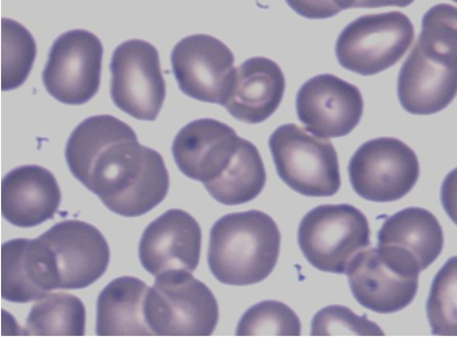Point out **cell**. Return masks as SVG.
Segmentation results:
<instances>
[{"instance_id":"26","label":"cell","mask_w":457,"mask_h":337,"mask_svg":"<svg viewBox=\"0 0 457 337\" xmlns=\"http://www.w3.org/2000/svg\"><path fill=\"white\" fill-rule=\"evenodd\" d=\"M418 44L426 50L457 61V8L436 4L421 21Z\"/></svg>"},{"instance_id":"10","label":"cell","mask_w":457,"mask_h":337,"mask_svg":"<svg viewBox=\"0 0 457 337\" xmlns=\"http://www.w3.org/2000/svg\"><path fill=\"white\" fill-rule=\"evenodd\" d=\"M104 46L87 30L62 33L49 52L42 73L48 94L67 105L86 104L100 89Z\"/></svg>"},{"instance_id":"1","label":"cell","mask_w":457,"mask_h":337,"mask_svg":"<svg viewBox=\"0 0 457 337\" xmlns=\"http://www.w3.org/2000/svg\"><path fill=\"white\" fill-rule=\"evenodd\" d=\"M70 172L111 212L142 216L163 202L170 186L163 157L140 145L135 131L111 115L87 118L66 146Z\"/></svg>"},{"instance_id":"7","label":"cell","mask_w":457,"mask_h":337,"mask_svg":"<svg viewBox=\"0 0 457 337\" xmlns=\"http://www.w3.org/2000/svg\"><path fill=\"white\" fill-rule=\"evenodd\" d=\"M413 39V24L403 13L362 16L341 32L336 55L340 65L349 72L376 75L397 64Z\"/></svg>"},{"instance_id":"23","label":"cell","mask_w":457,"mask_h":337,"mask_svg":"<svg viewBox=\"0 0 457 337\" xmlns=\"http://www.w3.org/2000/svg\"><path fill=\"white\" fill-rule=\"evenodd\" d=\"M2 89H15L26 81L37 58V44L25 27L10 19L2 20Z\"/></svg>"},{"instance_id":"25","label":"cell","mask_w":457,"mask_h":337,"mask_svg":"<svg viewBox=\"0 0 457 337\" xmlns=\"http://www.w3.org/2000/svg\"><path fill=\"white\" fill-rule=\"evenodd\" d=\"M237 335L300 336L301 322L290 307L280 301L265 300L244 314Z\"/></svg>"},{"instance_id":"8","label":"cell","mask_w":457,"mask_h":337,"mask_svg":"<svg viewBox=\"0 0 457 337\" xmlns=\"http://www.w3.org/2000/svg\"><path fill=\"white\" fill-rule=\"evenodd\" d=\"M348 171L355 193L374 202L405 198L417 185L420 172L416 152L395 138H378L361 145Z\"/></svg>"},{"instance_id":"29","label":"cell","mask_w":457,"mask_h":337,"mask_svg":"<svg viewBox=\"0 0 457 337\" xmlns=\"http://www.w3.org/2000/svg\"><path fill=\"white\" fill-rule=\"evenodd\" d=\"M441 201L449 219L457 224V167L443 181Z\"/></svg>"},{"instance_id":"15","label":"cell","mask_w":457,"mask_h":337,"mask_svg":"<svg viewBox=\"0 0 457 337\" xmlns=\"http://www.w3.org/2000/svg\"><path fill=\"white\" fill-rule=\"evenodd\" d=\"M378 251L400 270L420 274L441 255L445 236L428 210L410 207L386 219L378 235Z\"/></svg>"},{"instance_id":"14","label":"cell","mask_w":457,"mask_h":337,"mask_svg":"<svg viewBox=\"0 0 457 337\" xmlns=\"http://www.w3.org/2000/svg\"><path fill=\"white\" fill-rule=\"evenodd\" d=\"M202 230L194 216L182 209H169L145 228L138 247L139 261L151 275L198 268Z\"/></svg>"},{"instance_id":"9","label":"cell","mask_w":457,"mask_h":337,"mask_svg":"<svg viewBox=\"0 0 457 337\" xmlns=\"http://www.w3.org/2000/svg\"><path fill=\"white\" fill-rule=\"evenodd\" d=\"M110 69L116 106L138 121H156L166 97L157 48L142 39L125 41L112 54Z\"/></svg>"},{"instance_id":"5","label":"cell","mask_w":457,"mask_h":337,"mask_svg":"<svg viewBox=\"0 0 457 337\" xmlns=\"http://www.w3.org/2000/svg\"><path fill=\"white\" fill-rule=\"evenodd\" d=\"M270 148L278 177L306 198H330L341 188L339 159L329 140L296 124L273 131Z\"/></svg>"},{"instance_id":"4","label":"cell","mask_w":457,"mask_h":337,"mask_svg":"<svg viewBox=\"0 0 457 337\" xmlns=\"http://www.w3.org/2000/svg\"><path fill=\"white\" fill-rule=\"evenodd\" d=\"M147 325L156 336H210L220 308L210 288L191 272L162 274L145 301Z\"/></svg>"},{"instance_id":"17","label":"cell","mask_w":457,"mask_h":337,"mask_svg":"<svg viewBox=\"0 0 457 337\" xmlns=\"http://www.w3.org/2000/svg\"><path fill=\"white\" fill-rule=\"evenodd\" d=\"M347 275L355 299L372 312L402 311L417 297L419 274L398 269L378 249L361 252L351 264Z\"/></svg>"},{"instance_id":"19","label":"cell","mask_w":457,"mask_h":337,"mask_svg":"<svg viewBox=\"0 0 457 337\" xmlns=\"http://www.w3.org/2000/svg\"><path fill=\"white\" fill-rule=\"evenodd\" d=\"M285 90V75L276 62L252 58L236 69L221 106L237 121L262 123L278 110Z\"/></svg>"},{"instance_id":"24","label":"cell","mask_w":457,"mask_h":337,"mask_svg":"<svg viewBox=\"0 0 457 337\" xmlns=\"http://www.w3.org/2000/svg\"><path fill=\"white\" fill-rule=\"evenodd\" d=\"M432 333L457 336V257L449 258L433 280L427 301Z\"/></svg>"},{"instance_id":"20","label":"cell","mask_w":457,"mask_h":337,"mask_svg":"<svg viewBox=\"0 0 457 337\" xmlns=\"http://www.w3.org/2000/svg\"><path fill=\"white\" fill-rule=\"evenodd\" d=\"M61 200L58 181L45 167L20 166L2 181V215L13 226L32 228L54 219Z\"/></svg>"},{"instance_id":"16","label":"cell","mask_w":457,"mask_h":337,"mask_svg":"<svg viewBox=\"0 0 457 337\" xmlns=\"http://www.w3.org/2000/svg\"><path fill=\"white\" fill-rule=\"evenodd\" d=\"M398 97L413 115L445 110L457 95V61L426 50L418 42L400 70Z\"/></svg>"},{"instance_id":"22","label":"cell","mask_w":457,"mask_h":337,"mask_svg":"<svg viewBox=\"0 0 457 337\" xmlns=\"http://www.w3.org/2000/svg\"><path fill=\"white\" fill-rule=\"evenodd\" d=\"M87 310L82 300L66 292L47 293L33 306L26 321L32 336H83Z\"/></svg>"},{"instance_id":"31","label":"cell","mask_w":457,"mask_h":337,"mask_svg":"<svg viewBox=\"0 0 457 337\" xmlns=\"http://www.w3.org/2000/svg\"><path fill=\"white\" fill-rule=\"evenodd\" d=\"M453 2L456 3L457 4V0H453Z\"/></svg>"},{"instance_id":"13","label":"cell","mask_w":457,"mask_h":337,"mask_svg":"<svg viewBox=\"0 0 457 337\" xmlns=\"http://www.w3.org/2000/svg\"><path fill=\"white\" fill-rule=\"evenodd\" d=\"M363 106L360 88L332 74L306 81L296 101L299 121L320 138L349 135L361 122Z\"/></svg>"},{"instance_id":"27","label":"cell","mask_w":457,"mask_h":337,"mask_svg":"<svg viewBox=\"0 0 457 337\" xmlns=\"http://www.w3.org/2000/svg\"><path fill=\"white\" fill-rule=\"evenodd\" d=\"M384 335V332L367 316L355 315L350 308L332 306L322 308L312 321V335Z\"/></svg>"},{"instance_id":"30","label":"cell","mask_w":457,"mask_h":337,"mask_svg":"<svg viewBox=\"0 0 457 337\" xmlns=\"http://www.w3.org/2000/svg\"><path fill=\"white\" fill-rule=\"evenodd\" d=\"M414 0H356L354 8L376 9L384 8V6H398L405 8L411 5Z\"/></svg>"},{"instance_id":"3","label":"cell","mask_w":457,"mask_h":337,"mask_svg":"<svg viewBox=\"0 0 457 337\" xmlns=\"http://www.w3.org/2000/svg\"><path fill=\"white\" fill-rule=\"evenodd\" d=\"M280 242L277 223L263 212L249 210L224 215L210 232L209 269L223 284L262 282L276 268Z\"/></svg>"},{"instance_id":"6","label":"cell","mask_w":457,"mask_h":337,"mask_svg":"<svg viewBox=\"0 0 457 337\" xmlns=\"http://www.w3.org/2000/svg\"><path fill=\"white\" fill-rule=\"evenodd\" d=\"M298 242L315 269L347 274L354 258L370 243L369 221L350 205L320 206L302 219Z\"/></svg>"},{"instance_id":"21","label":"cell","mask_w":457,"mask_h":337,"mask_svg":"<svg viewBox=\"0 0 457 337\" xmlns=\"http://www.w3.org/2000/svg\"><path fill=\"white\" fill-rule=\"evenodd\" d=\"M149 291L144 281L125 276L111 281L97 299L98 336H153L145 315Z\"/></svg>"},{"instance_id":"28","label":"cell","mask_w":457,"mask_h":337,"mask_svg":"<svg viewBox=\"0 0 457 337\" xmlns=\"http://www.w3.org/2000/svg\"><path fill=\"white\" fill-rule=\"evenodd\" d=\"M298 15L307 19H328L340 12L353 9L356 0H286Z\"/></svg>"},{"instance_id":"11","label":"cell","mask_w":457,"mask_h":337,"mask_svg":"<svg viewBox=\"0 0 457 337\" xmlns=\"http://www.w3.org/2000/svg\"><path fill=\"white\" fill-rule=\"evenodd\" d=\"M171 63L182 93L222 104L236 72L234 54L222 41L206 34L187 37L174 46Z\"/></svg>"},{"instance_id":"2","label":"cell","mask_w":457,"mask_h":337,"mask_svg":"<svg viewBox=\"0 0 457 337\" xmlns=\"http://www.w3.org/2000/svg\"><path fill=\"white\" fill-rule=\"evenodd\" d=\"M172 154L179 171L203 182L221 205H244L265 187V167L256 146L215 119L187 124L174 139Z\"/></svg>"},{"instance_id":"12","label":"cell","mask_w":457,"mask_h":337,"mask_svg":"<svg viewBox=\"0 0 457 337\" xmlns=\"http://www.w3.org/2000/svg\"><path fill=\"white\" fill-rule=\"evenodd\" d=\"M38 238L52 251L61 291L83 290L108 269V242L93 224L62 221Z\"/></svg>"},{"instance_id":"18","label":"cell","mask_w":457,"mask_h":337,"mask_svg":"<svg viewBox=\"0 0 457 337\" xmlns=\"http://www.w3.org/2000/svg\"><path fill=\"white\" fill-rule=\"evenodd\" d=\"M59 290L54 256L37 237L20 238L2 247V298L27 304Z\"/></svg>"}]
</instances>
